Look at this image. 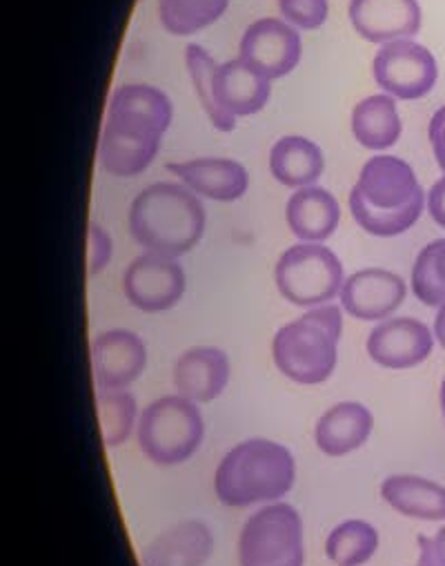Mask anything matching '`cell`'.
<instances>
[{"label": "cell", "mask_w": 445, "mask_h": 566, "mask_svg": "<svg viewBox=\"0 0 445 566\" xmlns=\"http://www.w3.org/2000/svg\"><path fill=\"white\" fill-rule=\"evenodd\" d=\"M205 440V419L199 403L163 395L140 410L136 442L140 453L157 467L190 462Z\"/></svg>", "instance_id": "cell-5"}, {"label": "cell", "mask_w": 445, "mask_h": 566, "mask_svg": "<svg viewBox=\"0 0 445 566\" xmlns=\"http://www.w3.org/2000/svg\"><path fill=\"white\" fill-rule=\"evenodd\" d=\"M96 408L105 449H118L136 433L140 412L129 390H96Z\"/></svg>", "instance_id": "cell-28"}, {"label": "cell", "mask_w": 445, "mask_h": 566, "mask_svg": "<svg viewBox=\"0 0 445 566\" xmlns=\"http://www.w3.org/2000/svg\"><path fill=\"white\" fill-rule=\"evenodd\" d=\"M214 553V533L201 520H183L142 548V566H205Z\"/></svg>", "instance_id": "cell-19"}, {"label": "cell", "mask_w": 445, "mask_h": 566, "mask_svg": "<svg viewBox=\"0 0 445 566\" xmlns=\"http://www.w3.org/2000/svg\"><path fill=\"white\" fill-rule=\"evenodd\" d=\"M186 67L192 81V90L203 107V112L208 114L210 123L214 129L219 132H234L236 129V118L230 116L227 112L221 109L219 101H216V92H214V76H216V67L219 63L214 61V56L197 43H190L186 48Z\"/></svg>", "instance_id": "cell-29"}, {"label": "cell", "mask_w": 445, "mask_h": 566, "mask_svg": "<svg viewBox=\"0 0 445 566\" xmlns=\"http://www.w3.org/2000/svg\"><path fill=\"white\" fill-rule=\"evenodd\" d=\"M434 331L416 317H390L368 335V357L388 370H410L430 359L434 350Z\"/></svg>", "instance_id": "cell-12"}, {"label": "cell", "mask_w": 445, "mask_h": 566, "mask_svg": "<svg viewBox=\"0 0 445 566\" xmlns=\"http://www.w3.org/2000/svg\"><path fill=\"white\" fill-rule=\"evenodd\" d=\"M296 482V460L285 444L252 438L230 449L214 471V495L230 509L280 502Z\"/></svg>", "instance_id": "cell-3"}, {"label": "cell", "mask_w": 445, "mask_h": 566, "mask_svg": "<svg viewBox=\"0 0 445 566\" xmlns=\"http://www.w3.org/2000/svg\"><path fill=\"white\" fill-rule=\"evenodd\" d=\"M438 401H441V410H443V419H445V377L441 381V392H438Z\"/></svg>", "instance_id": "cell-37"}, {"label": "cell", "mask_w": 445, "mask_h": 566, "mask_svg": "<svg viewBox=\"0 0 445 566\" xmlns=\"http://www.w3.org/2000/svg\"><path fill=\"white\" fill-rule=\"evenodd\" d=\"M348 206L361 230L379 239H392L416 226L427 206V195L407 161L394 155H374L361 168Z\"/></svg>", "instance_id": "cell-1"}, {"label": "cell", "mask_w": 445, "mask_h": 566, "mask_svg": "<svg viewBox=\"0 0 445 566\" xmlns=\"http://www.w3.org/2000/svg\"><path fill=\"white\" fill-rule=\"evenodd\" d=\"M350 129L357 144L372 153H385L394 148L403 132V120L396 107V98L390 94H372L361 98L350 114Z\"/></svg>", "instance_id": "cell-25"}, {"label": "cell", "mask_w": 445, "mask_h": 566, "mask_svg": "<svg viewBox=\"0 0 445 566\" xmlns=\"http://www.w3.org/2000/svg\"><path fill=\"white\" fill-rule=\"evenodd\" d=\"M114 256L112 234L96 221L87 226V270L89 274L103 272Z\"/></svg>", "instance_id": "cell-32"}, {"label": "cell", "mask_w": 445, "mask_h": 566, "mask_svg": "<svg viewBox=\"0 0 445 566\" xmlns=\"http://www.w3.org/2000/svg\"><path fill=\"white\" fill-rule=\"evenodd\" d=\"M214 92L223 112L234 118H245L265 109L272 98V81L241 59H232L219 63Z\"/></svg>", "instance_id": "cell-22"}, {"label": "cell", "mask_w": 445, "mask_h": 566, "mask_svg": "<svg viewBox=\"0 0 445 566\" xmlns=\"http://www.w3.org/2000/svg\"><path fill=\"white\" fill-rule=\"evenodd\" d=\"M407 297V283L401 274L385 268H363L346 276L339 306L346 315L379 324L394 317Z\"/></svg>", "instance_id": "cell-11"}, {"label": "cell", "mask_w": 445, "mask_h": 566, "mask_svg": "<svg viewBox=\"0 0 445 566\" xmlns=\"http://www.w3.org/2000/svg\"><path fill=\"white\" fill-rule=\"evenodd\" d=\"M304 520L292 504L256 509L239 533V566H304Z\"/></svg>", "instance_id": "cell-7"}, {"label": "cell", "mask_w": 445, "mask_h": 566, "mask_svg": "<svg viewBox=\"0 0 445 566\" xmlns=\"http://www.w3.org/2000/svg\"><path fill=\"white\" fill-rule=\"evenodd\" d=\"M188 291V276L179 259L142 252L123 272V295L140 313H166L177 308Z\"/></svg>", "instance_id": "cell-8"}, {"label": "cell", "mask_w": 445, "mask_h": 566, "mask_svg": "<svg viewBox=\"0 0 445 566\" xmlns=\"http://www.w3.org/2000/svg\"><path fill=\"white\" fill-rule=\"evenodd\" d=\"M278 295L296 308H319L339 300L346 270L326 243H294L280 252L274 265Z\"/></svg>", "instance_id": "cell-6"}, {"label": "cell", "mask_w": 445, "mask_h": 566, "mask_svg": "<svg viewBox=\"0 0 445 566\" xmlns=\"http://www.w3.org/2000/svg\"><path fill=\"white\" fill-rule=\"evenodd\" d=\"M377 526L359 517L339 522L326 539V555L335 566H363L377 555Z\"/></svg>", "instance_id": "cell-26"}, {"label": "cell", "mask_w": 445, "mask_h": 566, "mask_svg": "<svg viewBox=\"0 0 445 566\" xmlns=\"http://www.w3.org/2000/svg\"><path fill=\"white\" fill-rule=\"evenodd\" d=\"M427 212L432 221L445 230V175L427 192Z\"/></svg>", "instance_id": "cell-35"}, {"label": "cell", "mask_w": 445, "mask_h": 566, "mask_svg": "<svg viewBox=\"0 0 445 566\" xmlns=\"http://www.w3.org/2000/svg\"><path fill=\"white\" fill-rule=\"evenodd\" d=\"M410 289L416 302L427 308L445 304V237L421 248L412 265Z\"/></svg>", "instance_id": "cell-30"}, {"label": "cell", "mask_w": 445, "mask_h": 566, "mask_svg": "<svg viewBox=\"0 0 445 566\" xmlns=\"http://www.w3.org/2000/svg\"><path fill=\"white\" fill-rule=\"evenodd\" d=\"M343 308L337 304L306 311L283 324L272 339L276 370L299 386L326 384L339 364Z\"/></svg>", "instance_id": "cell-4"}, {"label": "cell", "mask_w": 445, "mask_h": 566, "mask_svg": "<svg viewBox=\"0 0 445 566\" xmlns=\"http://www.w3.org/2000/svg\"><path fill=\"white\" fill-rule=\"evenodd\" d=\"M383 502L403 517L445 522V486L423 475L399 473L381 482Z\"/></svg>", "instance_id": "cell-24"}, {"label": "cell", "mask_w": 445, "mask_h": 566, "mask_svg": "<svg viewBox=\"0 0 445 566\" xmlns=\"http://www.w3.org/2000/svg\"><path fill=\"white\" fill-rule=\"evenodd\" d=\"M416 566H445V528H438L434 535L418 537Z\"/></svg>", "instance_id": "cell-33"}, {"label": "cell", "mask_w": 445, "mask_h": 566, "mask_svg": "<svg viewBox=\"0 0 445 566\" xmlns=\"http://www.w3.org/2000/svg\"><path fill=\"white\" fill-rule=\"evenodd\" d=\"M105 120L166 136L174 120V105L170 96L155 85L125 83L112 92Z\"/></svg>", "instance_id": "cell-18"}, {"label": "cell", "mask_w": 445, "mask_h": 566, "mask_svg": "<svg viewBox=\"0 0 445 566\" xmlns=\"http://www.w3.org/2000/svg\"><path fill=\"white\" fill-rule=\"evenodd\" d=\"M372 78L396 101H418L434 90L438 65L425 45L401 39L379 48L372 61Z\"/></svg>", "instance_id": "cell-9"}, {"label": "cell", "mask_w": 445, "mask_h": 566, "mask_svg": "<svg viewBox=\"0 0 445 566\" xmlns=\"http://www.w3.org/2000/svg\"><path fill=\"white\" fill-rule=\"evenodd\" d=\"M427 136H430V146L436 159V166L441 168V172L445 175V105L438 107L432 118H430V127H427Z\"/></svg>", "instance_id": "cell-34"}, {"label": "cell", "mask_w": 445, "mask_h": 566, "mask_svg": "<svg viewBox=\"0 0 445 566\" xmlns=\"http://www.w3.org/2000/svg\"><path fill=\"white\" fill-rule=\"evenodd\" d=\"M269 175L276 184L301 190L317 186L326 172V155L312 138L301 134L280 136L267 157Z\"/></svg>", "instance_id": "cell-23"}, {"label": "cell", "mask_w": 445, "mask_h": 566, "mask_svg": "<svg viewBox=\"0 0 445 566\" xmlns=\"http://www.w3.org/2000/svg\"><path fill=\"white\" fill-rule=\"evenodd\" d=\"M230 0H159V21L172 36H192L219 23Z\"/></svg>", "instance_id": "cell-27"}, {"label": "cell", "mask_w": 445, "mask_h": 566, "mask_svg": "<svg viewBox=\"0 0 445 566\" xmlns=\"http://www.w3.org/2000/svg\"><path fill=\"white\" fill-rule=\"evenodd\" d=\"M127 226L131 239L145 248V252L181 259L201 243L208 212L201 197L190 188L161 181L147 186L134 197Z\"/></svg>", "instance_id": "cell-2"}, {"label": "cell", "mask_w": 445, "mask_h": 566, "mask_svg": "<svg viewBox=\"0 0 445 566\" xmlns=\"http://www.w3.org/2000/svg\"><path fill=\"white\" fill-rule=\"evenodd\" d=\"M230 357L216 346L188 348L172 366L174 390L199 406L219 399L230 386Z\"/></svg>", "instance_id": "cell-16"}, {"label": "cell", "mask_w": 445, "mask_h": 566, "mask_svg": "<svg viewBox=\"0 0 445 566\" xmlns=\"http://www.w3.org/2000/svg\"><path fill=\"white\" fill-rule=\"evenodd\" d=\"M304 39L283 19H258L241 36L239 59L269 81L285 78L299 67Z\"/></svg>", "instance_id": "cell-10"}, {"label": "cell", "mask_w": 445, "mask_h": 566, "mask_svg": "<svg viewBox=\"0 0 445 566\" xmlns=\"http://www.w3.org/2000/svg\"><path fill=\"white\" fill-rule=\"evenodd\" d=\"M374 431V415L361 401L330 406L315 427V444L328 458H346L363 449Z\"/></svg>", "instance_id": "cell-20"}, {"label": "cell", "mask_w": 445, "mask_h": 566, "mask_svg": "<svg viewBox=\"0 0 445 566\" xmlns=\"http://www.w3.org/2000/svg\"><path fill=\"white\" fill-rule=\"evenodd\" d=\"M285 221L299 241L326 243L341 223V206L337 197L321 186L301 188L289 195L285 203Z\"/></svg>", "instance_id": "cell-21"}, {"label": "cell", "mask_w": 445, "mask_h": 566, "mask_svg": "<svg viewBox=\"0 0 445 566\" xmlns=\"http://www.w3.org/2000/svg\"><path fill=\"white\" fill-rule=\"evenodd\" d=\"M278 14L296 30L315 32L328 23L330 0H276Z\"/></svg>", "instance_id": "cell-31"}, {"label": "cell", "mask_w": 445, "mask_h": 566, "mask_svg": "<svg viewBox=\"0 0 445 566\" xmlns=\"http://www.w3.org/2000/svg\"><path fill=\"white\" fill-rule=\"evenodd\" d=\"M348 19L357 36L385 45L414 39L421 32L423 10L418 0H350Z\"/></svg>", "instance_id": "cell-14"}, {"label": "cell", "mask_w": 445, "mask_h": 566, "mask_svg": "<svg viewBox=\"0 0 445 566\" xmlns=\"http://www.w3.org/2000/svg\"><path fill=\"white\" fill-rule=\"evenodd\" d=\"M147 368V344L127 328L103 331L92 342V373L98 390H129Z\"/></svg>", "instance_id": "cell-13"}, {"label": "cell", "mask_w": 445, "mask_h": 566, "mask_svg": "<svg viewBox=\"0 0 445 566\" xmlns=\"http://www.w3.org/2000/svg\"><path fill=\"white\" fill-rule=\"evenodd\" d=\"M168 172L197 197L216 203H234L250 190V175L245 166L227 157H201L170 164Z\"/></svg>", "instance_id": "cell-17"}, {"label": "cell", "mask_w": 445, "mask_h": 566, "mask_svg": "<svg viewBox=\"0 0 445 566\" xmlns=\"http://www.w3.org/2000/svg\"><path fill=\"white\" fill-rule=\"evenodd\" d=\"M163 136L105 120L98 144V164L103 172L116 179H134L155 164Z\"/></svg>", "instance_id": "cell-15"}, {"label": "cell", "mask_w": 445, "mask_h": 566, "mask_svg": "<svg viewBox=\"0 0 445 566\" xmlns=\"http://www.w3.org/2000/svg\"><path fill=\"white\" fill-rule=\"evenodd\" d=\"M432 331H434V339H436V344L445 350V304L436 308V317H434V326H432Z\"/></svg>", "instance_id": "cell-36"}]
</instances>
